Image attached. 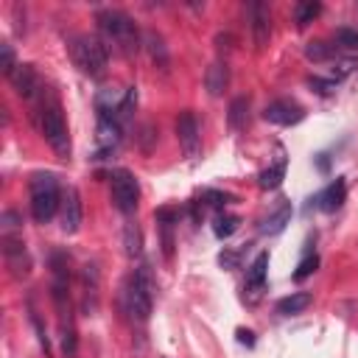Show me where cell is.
Returning a JSON list of instances; mask_svg holds the SVG:
<instances>
[{
	"instance_id": "obj_22",
	"label": "cell",
	"mask_w": 358,
	"mask_h": 358,
	"mask_svg": "<svg viewBox=\"0 0 358 358\" xmlns=\"http://www.w3.org/2000/svg\"><path fill=\"white\" fill-rule=\"evenodd\" d=\"M266 266H269V255L260 252V255L255 258V263L249 266V272H247V286H249V288H260V286H263V280H266Z\"/></svg>"
},
{
	"instance_id": "obj_10",
	"label": "cell",
	"mask_w": 358,
	"mask_h": 358,
	"mask_svg": "<svg viewBox=\"0 0 358 358\" xmlns=\"http://www.w3.org/2000/svg\"><path fill=\"white\" fill-rule=\"evenodd\" d=\"M3 255H6V263H9V269H12L15 277H26L29 274L31 260H29L26 244L17 235H3Z\"/></svg>"
},
{
	"instance_id": "obj_11",
	"label": "cell",
	"mask_w": 358,
	"mask_h": 358,
	"mask_svg": "<svg viewBox=\"0 0 358 358\" xmlns=\"http://www.w3.org/2000/svg\"><path fill=\"white\" fill-rule=\"evenodd\" d=\"M81 219H84V210H81V196L76 188H68L65 199H62V230L68 235L79 233L81 227Z\"/></svg>"
},
{
	"instance_id": "obj_9",
	"label": "cell",
	"mask_w": 358,
	"mask_h": 358,
	"mask_svg": "<svg viewBox=\"0 0 358 358\" xmlns=\"http://www.w3.org/2000/svg\"><path fill=\"white\" fill-rule=\"evenodd\" d=\"M263 118H266L269 123H277V126H294V123H299V120L305 118V109H302L299 104H294V101L280 98V101H272V104L266 107Z\"/></svg>"
},
{
	"instance_id": "obj_7",
	"label": "cell",
	"mask_w": 358,
	"mask_h": 358,
	"mask_svg": "<svg viewBox=\"0 0 358 358\" xmlns=\"http://www.w3.org/2000/svg\"><path fill=\"white\" fill-rule=\"evenodd\" d=\"M176 140H179V148L185 151L188 159H196L199 157V151H202V134H199L196 115L191 109L179 112V118H176Z\"/></svg>"
},
{
	"instance_id": "obj_16",
	"label": "cell",
	"mask_w": 358,
	"mask_h": 358,
	"mask_svg": "<svg viewBox=\"0 0 358 358\" xmlns=\"http://www.w3.org/2000/svg\"><path fill=\"white\" fill-rule=\"evenodd\" d=\"M143 45H146L151 62H154L159 70H168L171 59H168V48H165V42H162V37H159L157 31H146V34H143Z\"/></svg>"
},
{
	"instance_id": "obj_26",
	"label": "cell",
	"mask_w": 358,
	"mask_h": 358,
	"mask_svg": "<svg viewBox=\"0 0 358 358\" xmlns=\"http://www.w3.org/2000/svg\"><path fill=\"white\" fill-rule=\"evenodd\" d=\"M62 352H65V358H73L76 355V330H73L70 319L62 322Z\"/></svg>"
},
{
	"instance_id": "obj_32",
	"label": "cell",
	"mask_w": 358,
	"mask_h": 358,
	"mask_svg": "<svg viewBox=\"0 0 358 358\" xmlns=\"http://www.w3.org/2000/svg\"><path fill=\"white\" fill-rule=\"evenodd\" d=\"M17 227H20V216L15 210H6L3 213V235H12V230H17Z\"/></svg>"
},
{
	"instance_id": "obj_31",
	"label": "cell",
	"mask_w": 358,
	"mask_h": 358,
	"mask_svg": "<svg viewBox=\"0 0 358 358\" xmlns=\"http://www.w3.org/2000/svg\"><path fill=\"white\" fill-rule=\"evenodd\" d=\"M202 199H205L210 208H224V205L230 202V196H227V194H219V191H205Z\"/></svg>"
},
{
	"instance_id": "obj_5",
	"label": "cell",
	"mask_w": 358,
	"mask_h": 358,
	"mask_svg": "<svg viewBox=\"0 0 358 358\" xmlns=\"http://www.w3.org/2000/svg\"><path fill=\"white\" fill-rule=\"evenodd\" d=\"M70 54H73L76 68H79L84 76H90V79H104V76H107V62H109V56H107V45H104L98 37H90V34L76 37L73 45H70Z\"/></svg>"
},
{
	"instance_id": "obj_8",
	"label": "cell",
	"mask_w": 358,
	"mask_h": 358,
	"mask_svg": "<svg viewBox=\"0 0 358 358\" xmlns=\"http://www.w3.org/2000/svg\"><path fill=\"white\" fill-rule=\"evenodd\" d=\"M249 26H252L255 48L263 51L269 45V37H272V17H269V6L260 3V0L249 3Z\"/></svg>"
},
{
	"instance_id": "obj_29",
	"label": "cell",
	"mask_w": 358,
	"mask_h": 358,
	"mask_svg": "<svg viewBox=\"0 0 358 358\" xmlns=\"http://www.w3.org/2000/svg\"><path fill=\"white\" fill-rule=\"evenodd\" d=\"M308 87H313L316 93L327 95L330 90H336V81H333V79H319V76H311V79H308Z\"/></svg>"
},
{
	"instance_id": "obj_3",
	"label": "cell",
	"mask_w": 358,
	"mask_h": 358,
	"mask_svg": "<svg viewBox=\"0 0 358 358\" xmlns=\"http://www.w3.org/2000/svg\"><path fill=\"white\" fill-rule=\"evenodd\" d=\"M98 29H101V34H104L123 56L137 54V48H140V34H137V29H134V23H132L129 15L115 12V9H107V12L98 15Z\"/></svg>"
},
{
	"instance_id": "obj_21",
	"label": "cell",
	"mask_w": 358,
	"mask_h": 358,
	"mask_svg": "<svg viewBox=\"0 0 358 358\" xmlns=\"http://www.w3.org/2000/svg\"><path fill=\"white\" fill-rule=\"evenodd\" d=\"M247 118H249V101H247L244 95H238V98L230 104L227 120H230L233 129H244V126H247Z\"/></svg>"
},
{
	"instance_id": "obj_30",
	"label": "cell",
	"mask_w": 358,
	"mask_h": 358,
	"mask_svg": "<svg viewBox=\"0 0 358 358\" xmlns=\"http://www.w3.org/2000/svg\"><path fill=\"white\" fill-rule=\"evenodd\" d=\"M219 263H221L224 269H238V263H241V252H235V249H224V252L219 255Z\"/></svg>"
},
{
	"instance_id": "obj_19",
	"label": "cell",
	"mask_w": 358,
	"mask_h": 358,
	"mask_svg": "<svg viewBox=\"0 0 358 358\" xmlns=\"http://www.w3.org/2000/svg\"><path fill=\"white\" fill-rule=\"evenodd\" d=\"M123 249H126L129 258H140L143 255V235H140L137 224H126V230H123Z\"/></svg>"
},
{
	"instance_id": "obj_14",
	"label": "cell",
	"mask_w": 358,
	"mask_h": 358,
	"mask_svg": "<svg viewBox=\"0 0 358 358\" xmlns=\"http://www.w3.org/2000/svg\"><path fill=\"white\" fill-rule=\"evenodd\" d=\"M227 84H230V68H227V62H213L205 70V87H208V93L213 98H219L227 90Z\"/></svg>"
},
{
	"instance_id": "obj_6",
	"label": "cell",
	"mask_w": 358,
	"mask_h": 358,
	"mask_svg": "<svg viewBox=\"0 0 358 358\" xmlns=\"http://www.w3.org/2000/svg\"><path fill=\"white\" fill-rule=\"evenodd\" d=\"M137 199H140V188L137 179L129 171H115L112 173V202L123 216H132L137 210Z\"/></svg>"
},
{
	"instance_id": "obj_27",
	"label": "cell",
	"mask_w": 358,
	"mask_h": 358,
	"mask_svg": "<svg viewBox=\"0 0 358 358\" xmlns=\"http://www.w3.org/2000/svg\"><path fill=\"white\" fill-rule=\"evenodd\" d=\"M350 48V51H358V31L352 29H338L336 31V48Z\"/></svg>"
},
{
	"instance_id": "obj_20",
	"label": "cell",
	"mask_w": 358,
	"mask_h": 358,
	"mask_svg": "<svg viewBox=\"0 0 358 358\" xmlns=\"http://www.w3.org/2000/svg\"><path fill=\"white\" fill-rule=\"evenodd\" d=\"M336 54H338V48L336 45H330V42H308V48H305V56L311 59V62H330V59H336Z\"/></svg>"
},
{
	"instance_id": "obj_12",
	"label": "cell",
	"mask_w": 358,
	"mask_h": 358,
	"mask_svg": "<svg viewBox=\"0 0 358 358\" xmlns=\"http://www.w3.org/2000/svg\"><path fill=\"white\" fill-rule=\"evenodd\" d=\"M12 84H15V90H17L20 98H34L42 90L40 87V73H37L34 65H20L15 70V76H12Z\"/></svg>"
},
{
	"instance_id": "obj_1",
	"label": "cell",
	"mask_w": 358,
	"mask_h": 358,
	"mask_svg": "<svg viewBox=\"0 0 358 358\" xmlns=\"http://www.w3.org/2000/svg\"><path fill=\"white\" fill-rule=\"evenodd\" d=\"M151 302H154V277L148 266H140L123 283V308L137 322H146L151 316Z\"/></svg>"
},
{
	"instance_id": "obj_2",
	"label": "cell",
	"mask_w": 358,
	"mask_h": 358,
	"mask_svg": "<svg viewBox=\"0 0 358 358\" xmlns=\"http://www.w3.org/2000/svg\"><path fill=\"white\" fill-rule=\"evenodd\" d=\"M37 123H40V132L48 140V146L62 159H68L70 157V134H68V123H65V115H62V107L56 98L42 101V107L37 109Z\"/></svg>"
},
{
	"instance_id": "obj_4",
	"label": "cell",
	"mask_w": 358,
	"mask_h": 358,
	"mask_svg": "<svg viewBox=\"0 0 358 358\" xmlns=\"http://www.w3.org/2000/svg\"><path fill=\"white\" fill-rule=\"evenodd\" d=\"M62 205L59 182L54 173H34L31 176V213L40 224H48Z\"/></svg>"
},
{
	"instance_id": "obj_13",
	"label": "cell",
	"mask_w": 358,
	"mask_h": 358,
	"mask_svg": "<svg viewBox=\"0 0 358 358\" xmlns=\"http://www.w3.org/2000/svg\"><path fill=\"white\" fill-rule=\"evenodd\" d=\"M344 196H347V182L341 176H336V182H330L319 196H316V208L325 210V213H333L344 205Z\"/></svg>"
},
{
	"instance_id": "obj_33",
	"label": "cell",
	"mask_w": 358,
	"mask_h": 358,
	"mask_svg": "<svg viewBox=\"0 0 358 358\" xmlns=\"http://www.w3.org/2000/svg\"><path fill=\"white\" fill-rule=\"evenodd\" d=\"M238 338H241L244 344H252V333H247V330H238Z\"/></svg>"
},
{
	"instance_id": "obj_23",
	"label": "cell",
	"mask_w": 358,
	"mask_h": 358,
	"mask_svg": "<svg viewBox=\"0 0 358 358\" xmlns=\"http://www.w3.org/2000/svg\"><path fill=\"white\" fill-rule=\"evenodd\" d=\"M20 65H17V56H15V48L9 45V42H0V70H3V76H15V70H17Z\"/></svg>"
},
{
	"instance_id": "obj_18",
	"label": "cell",
	"mask_w": 358,
	"mask_h": 358,
	"mask_svg": "<svg viewBox=\"0 0 358 358\" xmlns=\"http://www.w3.org/2000/svg\"><path fill=\"white\" fill-rule=\"evenodd\" d=\"M283 176H286V159L280 157V159H277L272 168H266V171L258 176V185H260L263 191H274V188H280Z\"/></svg>"
},
{
	"instance_id": "obj_15",
	"label": "cell",
	"mask_w": 358,
	"mask_h": 358,
	"mask_svg": "<svg viewBox=\"0 0 358 358\" xmlns=\"http://www.w3.org/2000/svg\"><path fill=\"white\" fill-rule=\"evenodd\" d=\"M291 221V202H280L277 205V210L274 213H269L266 219H263V224H260V233L263 235H277V233H283L286 230V224Z\"/></svg>"
},
{
	"instance_id": "obj_17",
	"label": "cell",
	"mask_w": 358,
	"mask_h": 358,
	"mask_svg": "<svg viewBox=\"0 0 358 358\" xmlns=\"http://www.w3.org/2000/svg\"><path fill=\"white\" fill-rule=\"evenodd\" d=\"M311 302H313V297H311L308 291H297V294H291V297H286V299H280V302H277V313H286V316H291V313H302Z\"/></svg>"
},
{
	"instance_id": "obj_25",
	"label": "cell",
	"mask_w": 358,
	"mask_h": 358,
	"mask_svg": "<svg viewBox=\"0 0 358 358\" xmlns=\"http://www.w3.org/2000/svg\"><path fill=\"white\" fill-rule=\"evenodd\" d=\"M238 224H241V219H238V216H219V219H216V224H213V230H216V235H219V238H230V235L238 230Z\"/></svg>"
},
{
	"instance_id": "obj_28",
	"label": "cell",
	"mask_w": 358,
	"mask_h": 358,
	"mask_svg": "<svg viewBox=\"0 0 358 358\" xmlns=\"http://www.w3.org/2000/svg\"><path fill=\"white\" fill-rule=\"evenodd\" d=\"M316 263H319V260H316V255H305V258L299 260L297 272H294V280H305V277H308V274L316 269Z\"/></svg>"
},
{
	"instance_id": "obj_24",
	"label": "cell",
	"mask_w": 358,
	"mask_h": 358,
	"mask_svg": "<svg viewBox=\"0 0 358 358\" xmlns=\"http://www.w3.org/2000/svg\"><path fill=\"white\" fill-rule=\"evenodd\" d=\"M319 15H322V6L313 3V0H308V3H299V6H297V15H294V17H297V26L305 29V26L313 23Z\"/></svg>"
}]
</instances>
